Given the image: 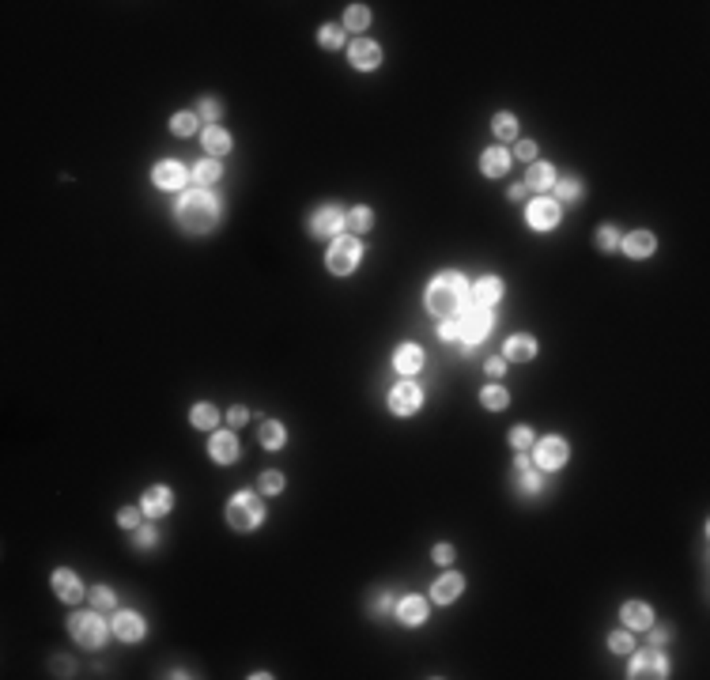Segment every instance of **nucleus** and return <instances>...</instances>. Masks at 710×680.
<instances>
[{"mask_svg":"<svg viewBox=\"0 0 710 680\" xmlns=\"http://www.w3.org/2000/svg\"><path fill=\"white\" fill-rule=\"evenodd\" d=\"M457 329H461V340L476 344V340L488 337V329H491V314L484 310V306H476V310H469L461 321H457Z\"/></svg>","mask_w":710,"mask_h":680,"instance_id":"obj_6","label":"nucleus"},{"mask_svg":"<svg viewBox=\"0 0 710 680\" xmlns=\"http://www.w3.org/2000/svg\"><path fill=\"white\" fill-rule=\"evenodd\" d=\"M597 246H601V249H616V246H620V235H616V227L597 231Z\"/></svg>","mask_w":710,"mask_h":680,"instance_id":"obj_41","label":"nucleus"},{"mask_svg":"<svg viewBox=\"0 0 710 680\" xmlns=\"http://www.w3.org/2000/svg\"><path fill=\"white\" fill-rule=\"evenodd\" d=\"M257 488L265 491V495H276V491H284V477H280V472H261Z\"/></svg>","mask_w":710,"mask_h":680,"instance_id":"obj_36","label":"nucleus"},{"mask_svg":"<svg viewBox=\"0 0 710 680\" xmlns=\"http://www.w3.org/2000/svg\"><path fill=\"white\" fill-rule=\"evenodd\" d=\"M665 658L658 650H646V654H635L631 661V677H665Z\"/></svg>","mask_w":710,"mask_h":680,"instance_id":"obj_14","label":"nucleus"},{"mask_svg":"<svg viewBox=\"0 0 710 680\" xmlns=\"http://www.w3.org/2000/svg\"><path fill=\"white\" fill-rule=\"evenodd\" d=\"M532 155H537V144H532V140H521V144H518V159H532Z\"/></svg>","mask_w":710,"mask_h":680,"instance_id":"obj_48","label":"nucleus"},{"mask_svg":"<svg viewBox=\"0 0 710 680\" xmlns=\"http://www.w3.org/2000/svg\"><path fill=\"white\" fill-rule=\"evenodd\" d=\"M136 544H140V548L155 544V533H152V529H144V533H136Z\"/></svg>","mask_w":710,"mask_h":680,"instance_id":"obj_51","label":"nucleus"},{"mask_svg":"<svg viewBox=\"0 0 710 680\" xmlns=\"http://www.w3.org/2000/svg\"><path fill=\"white\" fill-rule=\"evenodd\" d=\"M419 405H423V393H419L412 382H400V386H393V393H389V408H393L397 416H412Z\"/></svg>","mask_w":710,"mask_h":680,"instance_id":"obj_8","label":"nucleus"},{"mask_svg":"<svg viewBox=\"0 0 710 680\" xmlns=\"http://www.w3.org/2000/svg\"><path fill=\"white\" fill-rule=\"evenodd\" d=\"M219 174H223V166H219L216 159H201V163H197V171H193V178H197L201 185H212V182L219 178Z\"/></svg>","mask_w":710,"mask_h":680,"instance_id":"obj_30","label":"nucleus"},{"mask_svg":"<svg viewBox=\"0 0 710 680\" xmlns=\"http://www.w3.org/2000/svg\"><path fill=\"white\" fill-rule=\"evenodd\" d=\"M571 458V450H567L563 439H540L537 442V465L540 469H559V465H567Z\"/></svg>","mask_w":710,"mask_h":680,"instance_id":"obj_9","label":"nucleus"},{"mask_svg":"<svg viewBox=\"0 0 710 680\" xmlns=\"http://www.w3.org/2000/svg\"><path fill=\"white\" fill-rule=\"evenodd\" d=\"M219 216V208H216V197L212 193H204V189H193V193H185L182 201H178V219H182V227L185 231H208L212 223H216Z\"/></svg>","mask_w":710,"mask_h":680,"instance_id":"obj_1","label":"nucleus"},{"mask_svg":"<svg viewBox=\"0 0 710 680\" xmlns=\"http://www.w3.org/2000/svg\"><path fill=\"white\" fill-rule=\"evenodd\" d=\"M510 442H514V450H526V446H532V431L529 427H514Z\"/></svg>","mask_w":710,"mask_h":680,"instance_id":"obj_42","label":"nucleus"},{"mask_svg":"<svg viewBox=\"0 0 710 680\" xmlns=\"http://www.w3.org/2000/svg\"><path fill=\"white\" fill-rule=\"evenodd\" d=\"M435 560H438V563H450V560H454V548H450V544H438V548H435Z\"/></svg>","mask_w":710,"mask_h":680,"instance_id":"obj_49","label":"nucleus"},{"mask_svg":"<svg viewBox=\"0 0 710 680\" xmlns=\"http://www.w3.org/2000/svg\"><path fill=\"white\" fill-rule=\"evenodd\" d=\"M480 166H484V174H488V178H502V174H507V166H510V155L502 152V147H488Z\"/></svg>","mask_w":710,"mask_h":680,"instance_id":"obj_22","label":"nucleus"},{"mask_svg":"<svg viewBox=\"0 0 710 680\" xmlns=\"http://www.w3.org/2000/svg\"><path fill=\"white\" fill-rule=\"evenodd\" d=\"M91 605L102 609V612H110V609H114V593H110L106 586H99V590H91Z\"/></svg>","mask_w":710,"mask_h":680,"instance_id":"obj_38","label":"nucleus"},{"mask_svg":"<svg viewBox=\"0 0 710 680\" xmlns=\"http://www.w3.org/2000/svg\"><path fill=\"white\" fill-rule=\"evenodd\" d=\"M397 616H400V623H423L427 620V601L423 598H405L397 605Z\"/></svg>","mask_w":710,"mask_h":680,"instance_id":"obj_23","label":"nucleus"},{"mask_svg":"<svg viewBox=\"0 0 710 680\" xmlns=\"http://www.w3.org/2000/svg\"><path fill=\"white\" fill-rule=\"evenodd\" d=\"M623 249H628V257H650L653 254V235L650 231H635V235L623 238Z\"/></svg>","mask_w":710,"mask_h":680,"instance_id":"obj_25","label":"nucleus"},{"mask_svg":"<svg viewBox=\"0 0 710 680\" xmlns=\"http://www.w3.org/2000/svg\"><path fill=\"white\" fill-rule=\"evenodd\" d=\"M465 303V280L457 273H442L435 276L431 287H427V306L435 314H454L457 306Z\"/></svg>","mask_w":710,"mask_h":680,"instance_id":"obj_2","label":"nucleus"},{"mask_svg":"<svg viewBox=\"0 0 710 680\" xmlns=\"http://www.w3.org/2000/svg\"><path fill=\"white\" fill-rule=\"evenodd\" d=\"M488 375H491V378L507 375V363H502V359H488Z\"/></svg>","mask_w":710,"mask_h":680,"instance_id":"obj_50","label":"nucleus"},{"mask_svg":"<svg viewBox=\"0 0 710 680\" xmlns=\"http://www.w3.org/2000/svg\"><path fill=\"white\" fill-rule=\"evenodd\" d=\"M344 227V212L340 208H333V204H325V208H317L314 212V223H310V231L317 238H329V235H336V231Z\"/></svg>","mask_w":710,"mask_h":680,"instance_id":"obj_12","label":"nucleus"},{"mask_svg":"<svg viewBox=\"0 0 710 680\" xmlns=\"http://www.w3.org/2000/svg\"><path fill=\"white\" fill-rule=\"evenodd\" d=\"M261 446H268V450H280V446H284V427H280L276 420L261 424Z\"/></svg>","mask_w":710,"mask_h":680,"instance_id":"obj_29","label":"nucleus"},{"mask_svg":"<svg viewBox=\"0 0 710 680\" xmlns=\"http://www.w3.org/2000/svg\"><path fill=\"white\" fill-rule=\"evenodd\" d=\"M461 582H465L461 574H442V579L431 586V598H435V601H442V605H446V601H454L457 593H461Z\"/></svg>","mask_w":710,"mask_h":680,"instance_id":"obj_24","label":"nucleus"},{"mask_svg":"<svg viewBox=\"0 0 710 680\" xmlns=\"http://www.w3.org/2000/svg\"><path fill=\"white\" fill-rule=\"evenodd\" d=\"M261 518H265V507H261V499L254 491H242V495H235L227 502V521L235 529H254Z\"/></svg>","mask_w":710,"mask_h":680,"instance_id":"obj_3","label":"nucleus"},{"mask_svg":"<svg viewBox=\"0 0 710 680\" xmlns=\"http://www.w3.org/2000/svg\"><path fill=\"white\" fill-rule=\"evenodd\" d=\"M359 257H363V246H359L355 238H336L333 249H329V273H336V276L355 273Z\"/></svg>","mask_w":710,"mask_h":680,"instance_id":"obj_4","label":"nucleus"},{"mask_svg":"<svg viewBox=\"0 0 710 680\" xmlns=\"http://www.w3.org/2000/svg\"><path fill=\"white\" fill-rule=\"evenodd\" d=\"M495 133H499L502 140L518 136V121H514V114H495Z\"/></svg>","mask_w":710,"mask_h":680,"instance_id":"obj_34","label":"nucleus"},{"mask_svg":"<svg viewBox=\"0 0 710 680\" xmlns=\"http://www.w3.org/2000/svg\"><path fill=\"white\" fill-rule=\"evenodd\" d=\"M502 299V280H495V276H484V280H476V287H472V303L476 306H495Z\"/></svg>","mask_w":710,"mask_h":680,"instance_id":"obj_17","label":"nucleus"},{"mask_svg":"<svg viewBox=\"0 0 710 680\" xmlns=\"http://www.w3.org/2000/svg\"><path fill=\"white\" fill-rule=\"evenodd\" d=\"M609 646L616 650V654H631V650H635V639L628 635V631H616V635L609 639Z\"/></svg>","mask_w":710,"mask_h":680,"instance_id":"obj_39","label":"nucleus"},{"mask_svg":"<svg viewBox=\"0 0 710 680\" xmlns=\"http://www.w3.org/2000/svg\"><path fill=\"white\" fill-rule=\"evenodd\" d=\"M216 420H219V412L212 405H197L193 408V424L201 427V431H212V427H216Z\"/></svg>","mask_w":710,"mask_h":680,"instance_id":"obj_31","label":"nucleus"},{"mask_svg":"<svg viewBox=\"0 0 710 680\" xmlns=\"http://www.w3.org/2000/svg\"><path fill=\"white\" fill-rule=\"evenodd\" d=\"M344 223H348L352 231H367L370 223H375V216H370V208H352L348 216H344Z\"/></svg>","mask_w":710,"mask_h":680,"instance_id":"obj_33","label":"nucleus"},{"mask_svg":"<svg viewBox=\"0 0 710 680\" xmlns=\"http://www.w3.org/2000/svg\"><path fill=\"white\" fill-rule=\"evenodd\" d=\"M548 185H552V166L532 163L529 174H526V189H548Z\"/></svg>","mask_w":710,"mask_h":680,"instance_id":"obj_28","label":"nucleus"},{"mask_svg":"<svg viewBox=\"0 0 710 680\" xmlns=\"http://www.w3.org/2000/svg\"><path fill=\"white\" fill-rule=\"evenodd\" d=\"M208 454H212V461H219V465H231L238 458V439H235V431H216L208 439Z\"/></svg>","mask_w":710,"mask_h":680,"instance_id":"obj_11","label":"nucleus"},{"mask_svg":"<svg viewBox=\"0 0 710 680\" xmlns=\"http://www.w3.org/2000/svg\"><path fill=\"white\" fill-rule=\"evenodd\" d=\"M623 623H628V628H653V612H650V605H642V601H628V605H623Z\"/></svg>","mask_w":710,"mask_h":680,"instance_id":"obj_21","label":"nucleus"},{"mask_svg":"<svg viewBox=\"0 0 710 680\" xmlns=\"http://www.w3.org/2000/svg\"><path fill=\"white\" fill-rule=\"evenodd\" d=\"M348 61H352V68L370 72V68H378L382 50H378L375 42H367V38H355V42H352V50H348Z\"/></svg>","mask_w":710,"mask_h":680,"instance_id":"obj_10","label":"nucleus"},{"mask_svg":"<svg viewBox=\"0 0 710 680\" xmlns=\"http://www.w3.org/2000/svg\"><path fill=\"white\" fill-rule=\"evenodd\" d=\"M389 605H393V601H389V593H378V598H375V609H389Z\"/></svg>","mask_w":710,"mask_h":680,"instance_id":"obj_52","label":"nucleus"},{"mask_svg":"<svg viewBox=\"0 0 710 680\" xmlns=\"http://www.w3.org/2000/svg\"><path fill=\"white\" fill-rule=\"evenodd\" d=\"M393 367L400 370V375H416V370L423 367V352H419L416 344H400L397 356H393Z\"/></svg>","mask_w":710,"mask_h":680,"instance_id":"obj_19","label":"nucleus"},{"mask_svg":"<svg viewBox=\"0 0 710 680\" xmlns=\"http://www.w3.org/2000/svg\"><path fill=\"white\" fill-rule=\"evenodd\" d=\"M532 356H537V340L526 337V333H521V337H510V340H507V359H514V363H529Z\"/></svg>","mask_w":710,"mask_h":680,"instance_id":"obj_20","label":"nucleus"},{"mask_svg":"<svg viewBox=\"0 0 710 680\" xmlns=\"http://www.w3.org/2000/svg\"><path fill=\"white\" fill-rule=\"evenodd\" d=\"M246 416H249L246 408H231V412H227V420H231V427H242V424H246Z\"/></svg>","mask_w":710,"mask_h":680,"instance_id":"obj_47","label":"nucleus"},{"mask_svg":"<svg viewBox=\"0 0 710 680\" xmlns=\"http://www.w3.org/2000/svg\"><path fill=\"white\" fill-rule=\"evenodd\" d=\"M171 502H174V491L163 488V484H155L152 491H144V507L140 510H144L147 518H163L166 510H171Z\"/></svg>","mask_w":710,"mask_h":680,"instance_id":"obj_13","label":"nucleus"},{"mask_svg":"<svg viewBox=\"0 0 710 680\" xmlns=\"http://www.w3.org/2000/svg\"><path fill=\"white\" fill-rule=\"evenodd\" d=\"M556 193H559V201H574V197H578V182H574V178H563Z\"/></svg>","mask_w":710,"mask_h":680,"instance_id":"obj_44","label":"nucleus"},{"mask_svg":"<svg viewBox=\"0 0 710 680\" xmlns=\"http://www.w3.org/2000/svg\"><path fill=\"white\" fill-rule=\"evenodd\" d=\"M204 147H208V155H227L231 136L223 133V129H204Z\"/></svg>","mask_w":710,"mask_h":680,"instance_id":"obj_27","label":"nucleus"},{"mask_svg":"<svg viewBox=\"0 0 710 680\" xmlns=\"http://www.w3.org/2000/svg\"><path fill=\"white\" fill-rule=\"evenodd\" d=\"M480 397H484V405H488V408H507V400H510L507 389H499V386H488Z\"/></svg>","mask_w":710,"mask_h":680,"instance_id":"obj_37","label":"nucleus"},{"mask_svg":"<svg viewBox=\"0 0 710 680\" xmlns=\"http://www.w3.org/2000/svg\"><path fill=\"white\" fill-rule=\"evenodd\" d=\"M438 337H442V340H457V337H461V329H457V321H450V318H446L442 325H438Z\"/></svg>","mask_w":710,"mask_h":680,"instance_id":"obj_45","label":"nucleus"},{"mask_svg":"<svg viewBox=\"0 0 710 680\" xmlns=\"http://www.w3.org/2000/svg\"><path fill=\"white\" fill-rule=\"evenodd\" d=\"M140 514H144V510H136V507H125V510H121L117 518H121V526H125V529H136V526H140Z\"/></svg>","mask_w":710,"mask_h":680,"instance_id":"obj_43","label":"nucleus"},{"mask_svg":"<svg viewBox=\"0 0 710 680\" xmlns=\"http://www.w3.org/2000/svg\"><path fill=\"white\" fill-rule=\"evenodd\" d=\"M53 665H57V669H61V677H64V673H68V669H72V661H68V658H57V661H53Z\"/></svg>","mask_w":710,"mask_h":680,"instance_id":"obj_53","label":"nucleus"},{"mask_svg":"<svg viewBox=\"0 0 710 680\" xmlns=\"http://www.w3.org/2000/svg\"><path fill=\"white\" fill-rule=\"evenodd\" d=\"M526 219H529V227H532V231H552L556 223H559V204H556V201L537 197V201L529 204Z\"/></svg>","mask_w":710,"mask_h":680,"instance_id":"obj_7","label":"nucleus"},{"mask_svg":"<svg viewBox=\"0 0 710 680\" xmlns=\"http://www.w3.org/2000/svg\"><path fill=\"white\" fill-rule=\"evenodd\" d=\"M344 23H348L352 31H363V27L370 23V12H367V8H363V4H352L348 12H344Z\"/></svg>","mask_w":710,"mask_h":680,"instance_id":"obj_32","label":"nucleus"},{"mask_svg":"<svg viewBox=\"0 0 710 680\" xmlns=\"http://www.w3.org/2000/svg\"><path fill=\"white\" fill-rule=\"evenodd\" d=\"M514 480H518L521 491H540V477L526 458H518V465H514Z\"/></svg>","mask_w":710,"mask_h":680,"instance_id":"obj_26","label":"nucleus"},{"mask_svg":"<svg viewBox=\"0 0 710 680\" xmlns=\"http://www.w3.org/2000/svg\"><path fill=\"white\" fill-rule=\"evenodd\" d=\"M171 129H174L178 136H189V133H197V117H193V114H174V117H171Z\"/></svg>","mask_w":710,"mask_h":680,"instance_id":"obj_35","label":"nucleus"},{"mask_svg":"<svg viewBox=\"0 0 710 680\" xmlns=\"http://www.w3.org/2000/svg\"><path fill=\"white\" fill-rule=\"evenodd\" d=\"M201 117L216 121V117H219V102H212V99H201Z\"/></svg>","mask_w":710,"mask_h":680,"instance_id":"obj_46","label":"nucleus"},{"mask_svg":"<svg viewBox=\"0 0 710 680\" xmlns=\"http://www.w3.org/2000/svg\"><path fill=\"white\" fill-rule=\"evenodd\" d=\"M155 185H159V189H182V185H185V171L174 159L159 163L155 166Z\"/></svg>","mask_w":710,"mask_h":680,"instance_id":"obj_18","label":"nucleus"},{"mask_svg":"<svg viewBox=\"0 0 710 680\" xmlns=\"http://www.w3.org/2000/svg\"><path fill=\"white\" fill-rule=\"evenodd\" d=\"M53 590H57V598H61V601H80V598H83V582L68 571V567L53 571Z\"/></svg>","mask_w":710,"mask_h":680,"instance_id":"obj_15","label":"nucleus"},{"mask_svg":"<svg viewBox=\"0 0 710 680\" xmlns=\"http://www.w3.org/2000/svg\"><path fill=\"white\" fill-rule=\"evenodd\" d=\"M68 628H72V635H76V642H83V646H99L102 635H106V628H102V620L95 616V612H76Z\"/></svg>","mask_w":710,"mask_h":680,"instance_id":"obj_5","label":"nucleus"},{"mask_svg":"<svg viewBox=\"0 0 710 680\" xmlns=\"http://www.w3.org/2000/svg\"><path fill=\"white\" fill-rule=\"evenodd\" d=\"M114 635H117L121 642L144 639V620H140L136 612H117V616H114Z\"/></svg>","mask_w":710,"mask_h":680,"instance_id":"obj_16","label":"nucleus"},{"mask_svg":"<svg viewBox=\"0 0 710 680\" xmlns=\"http://www.w3.org/2000/svg\"><path fill=\"white\" fill-rule=\"evenodd\" d=\"M317 42H321L325 50H336V45H340V27H321V31H317Z\"/></svg>","mask_w":710,"mask_h":680,"instance_id":"obj_40","label":"nucleus"}]
</instances>
